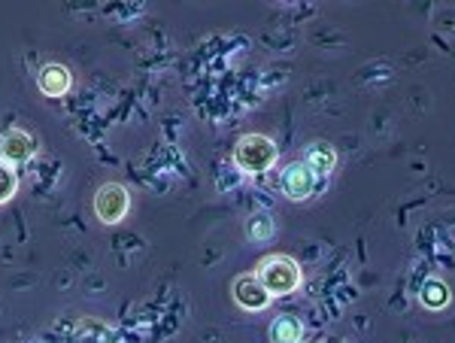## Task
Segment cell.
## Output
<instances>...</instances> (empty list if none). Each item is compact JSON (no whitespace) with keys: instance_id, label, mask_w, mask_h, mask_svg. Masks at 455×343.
I'll use <instances>...</instances> for the list:
<instances>
[{"instance_id":"cell-2","label":"cell","mask_w":455,"mask_h":343,"mask_svg":"<svg viewBox=\"0 0 455 343\" xmlns=\"http://www.w3.org/2000/svg\"><path fill=\"white\" fill-rule=\"evenodd\" d=\"M276 156H280L276 143L264 134H246L243 140L237 143V149H234V162H237L240 171H246V173L270 171V167L276 164Z\"/></svg>"},{"instance_id":"cell-4","label":"cell","mask_w":455,"mask_h":343,"mask_svg":"<svg viewBox=\"0 0 455 343\" xmlns=\"http://www.w3.org/2000/svg\"><path fill=\"white\" fill-rule=\"evenodd\" d=\"M36 152V137L25 128H10L0 134V162L4 164H19L28 162Z\"/></svg>"},{"instance_id":"cell-1","label":"cell","mask_w":455,"mask_h":343,"mask_svg":"<svg viewBox=\"0 0 455 343\" xmlns=\"http://www.w3.org/2000/svg\"><path fill=\"white\" fill-rule=\"evenodd\" d=\"M259 283L267 289V295H291L300 286V265L289 255H267L259 261Z\"/></svg>"},{"instance_id":"cell-12","label":"cell","mask_w":455,"mask_h":343,"mask_svg":"<svg viewBox=\"0 0 455 343\" xmlns=\"http://www.w3.org/2000/svg\"><path fill=\"white\" fill-rule=\"evenodd\" d=\"M270 235H274V219H270L267 213L252 216V222H249V237H252V240H267Z\"/></svg>"},{"instance_id":"cell-11","label":"cell","mask_w":455,"mask_h":343,"mask_svg":"<svg viewBox=\"0 0 455 343\" xmlns=\"http://www.w3.org/2000/svg\"><path fill=\"white\" fill-rule=\"evenodd\" d=\"M16 188H19V177H16V171H12L10 164L0 162V203L10 201L12 195H16Z\"/></svg>"},{"instance_id":"cell-9","label":"cell","mask_w":455,"mask_h":343,"mask_svg":"<svg viewBox=\"0 0 455 343\" xmlns=\"http://www.w3.org/2000/svg\"><path fill=\"white\" fill-rule=\"evenodd\" d=\"M304 164L310 167L313 173H331L337 164V152L328 143H310L307 146Z\"/></svg>"},{"instance_id":"cell-8","label":"cell","mask_w":455,"mask_h":343,"mask_svg":"<svg viewBox=\"0 0 455 343\" xmlns=\"http://www.w3.org/2000/svg\"><path fill=\"white\" fill-rule=\"evenodd\" d=\"M419 301H422L425 310H443V307H450L452 291H450V286H446L443 280L428 276V280L422 283V289H419Z\"/></svg>"},{"instance_id":"cell-7","label":"cell","mask_w":455,"mask_h":343,"mask_svg":"<svg viewBox=\"0 0 455 343\" xmlns=\"http://www.w3.org/2000/svg\"><path fill=\"white\" fill-rule=\"evenodd\" d=\"M36 83H40V92L49 94V98H64L70 92V70L64 64H46Z\"/></svg>"},{"instance_id":"cell-5","label":"cell","mask_w":455,"mask_h":343,"mask_svg":"<svg viewBox=\"0 0 455 343\" xmlns=\"http://www.w3.org/2000/svg\"><path fill=\"white\" fill-rule=\"evenodd\" d=\"M280 188H283L285 198L304 201V198H310L313 188H315V173H313L304 162H295V164L283 167V173H280Z\"/></svg>"},{"instance_id":"cell-6","label":"cell","mask_w":455,"mask_h":343,"mask_svg":"<svg viewBox=\"0 0 455 343\" xmlns=\"http://www.w3.org/2000/svg\"><path fill=\"white\" fill-rule=\"evenodd\" d=\"M231 291H234L237 307H243L249 313H259L270 304V295H267V289L259 283V276H237Z\"/></svg>"},{"instance_id":"cell-3","label":"cell","mask_w":455,"mask_h":343,"mask_svg":"<svg viewBox=\"0 0 455 343\" xmlns=\"http://www.w3.org/2000/svg\"><path fill=\"white\" fill-rule=\"evenodd\" d=\"M128 207H131V195H128V188L119 186V182H107V186H100L98 195H94V213H98L100 222H107V225L122 222V216L128 213Z\"/></svg>"},{"instance_id":"cell-10","label":"cell","mask_w":455,"mask_h":343,"mask_svg":"<svg viewBox=\"0 0 455 343\" xmlns=\"http://www.w3.org/2000/svg\"><path fill=\"white\" fill-rule=\"evenodd\" d=\"M300 334H304V325H300L298 316H289V313L276 316L274 325H270V338H274V343H300Z\"/></svg>"}]
</instances>
